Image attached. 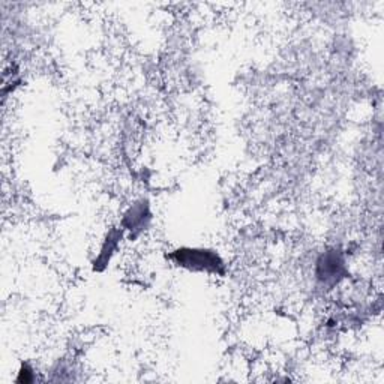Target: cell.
<instances>
[{
  "mask_svg": "<svg viewBox=\"0 0 384 384\" xmlns=\"http://www.w3.org/2000/svg\"><path fill=\"white\" fill-rule=\"evenodd\" d=\"M149 218V209L148 206L137 204L132 207L126 216H125V225L128 227V230H140L138 227H144L146 225V219Z\"/></svg>",
  "mask_w": 384,
  "mask_h": 384,
  "instance_id": "cell-3",
  "label": "cell"
},
{
  "mask_svg": "<svg viewBox=\"0 0 384 384\" xmlns=\"http://www.w3.org/2000/svg\"><path fill=\"white\" fill-rule=\"evenodd\" d=\"M344 272V261L336 253H329L319 260V266H317V276L320 278L323 282L336 281Z\"/></svg>",
  "mask_w": 384,
  "mask_h": 384,
  "instance_id": "cell-2",
  "label": "cell"
},
{
  "mask_svg": "<svg viewBox=\"0 0 384 384\" xmlns=\"http://www.w3.org/2000/svg\"><path fill=\"white\" fill-rule=\"evenodd\" d=\"M179 266L187 268L195 272H207V273H222L224 272V263L219 256L214 251L207 249H191V248H182L175 251L171 254Z\"/></svg>",
  "mask_w": 384,
  "mask_h": 384,
  "instance_id": "cell-1",
  "label": "cell"
}]
</instances>
